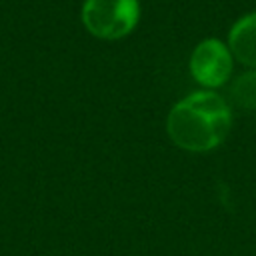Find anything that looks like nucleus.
<instances>
[{
	"mask_svg": "<svg viewBox=\"0 0 256 256\" xmlns=\"http://www.w3.org/2000/svg\"><path fill=\"white\" fill-rule=\"evenodd\" d=\"M232 112L228 102L210 90L192 92L168 114V134L172 142L190 152L216 148L228 134Z\"/></svg>",
	"mask_w": 256,
	"mask_h": 256,
	"instance_id": "nucleus-1",
	"label": "nucleus"
},
{
	"mask_svg": "<svg viewBox=\"0 0 256 256\" xmlns=\"http://www.w3.org/2000/svg\"><path fill=\"white\" fill-rule=\"evenodd\" d=\"M140 18L138 0H86L82 22L90 34L102 40H118L134 30Z\"/></svg>",
	"mask_w": 256,
	"mask_h": 256,
	"instance_id": "nucleus-2",
	"label": "nucleus"
},
{
	"mask_svg": "<svg viewBox=\"0 0 256 256\" xmlns=\"http://www.w3.org/2000/svg\"><path fill=\"white\" fill-rule=\"evenodd\" d=\"M190 72L204 88L222 86L232 72V52L218 38L202 40L190 58Z\"/></svg>",
	"mask_w": 256,
	"mask_h": 256,
	"instance_id": "nucleus-3",
	"label": "nucleus"
},
{
	"mask_svg": "<svg viewBox=\"0 0 256 256\" xmlns=\"http://www.w3.org/2000/svg\"><path fill=\"white\" fill-rule=\"evenodd\" d=\"M230 52L242 64L256 68V12L240 18L228 36Z\"/></svg>",
	"mask_w": 256,
	"mask_h": 256,
	"instance_id": "nucleus-4",
	"label": "nucleus"
},
{
	"mask_svg": "<svg viewBox=\"0 0 256 256\" xmlns=\"http://www.w3.org/2000/svg\"><path fill=\"white\" fill-rule=\"evenodd\" d=\"M232 102L242 110H256V70L238 76L230 88Z\"/></svg>",
	"mask_w": 256,
	"mask_h": 256,
	"instance_id": "nucleus-5",
	"label": "nucleus"
}]
</instances>
